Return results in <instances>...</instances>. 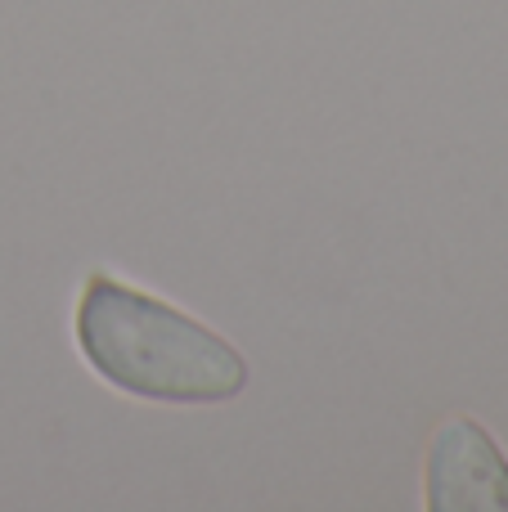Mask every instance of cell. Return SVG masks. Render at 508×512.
I'll return each instance as SVG.
<instances>
[{"mask_svg":"<svg viewBox=\"0 0 508 512\" xmlns=\"http://www.w3.org/2000/svg\"><path fill=\"white\" fill-rule=\"evenodd\" d=\"M428 504L441 512L508 508V463L495 441L468 418L437 432L428 454Z\"/></svg>","mask_w":508,"mask_h":512,"instance_id":"7a4b0ae2","label":"cell"},{"mask_svg":"<svg viewBox=\"0 0 508 512\" xmlns=\"http://www.w3.org/2000/svg\"><path fill=\"white\" fill-rule=\"evenodd\" d=\"M77 346L99 378L140 400L221 405L248 387V360L221 333L108 274H90L77 301Z\"/></svg>","mask_w":508,"mask_h":512,"instance_id":"6da1fadb","label":"cell"}]
</instances>
